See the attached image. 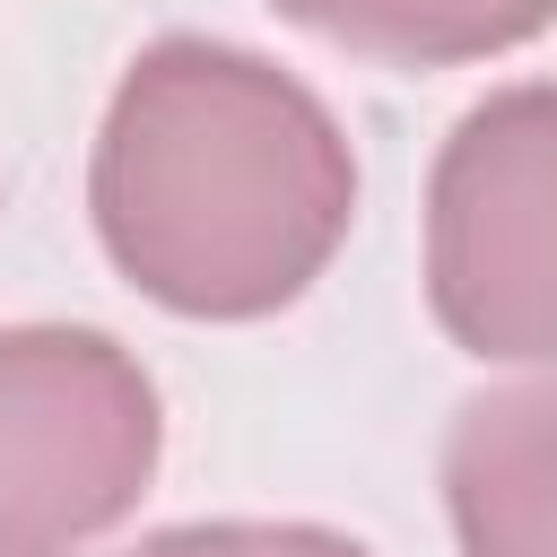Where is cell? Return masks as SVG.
<instances>
[{
    "label": "cell",
    "mask_w": 557,
    "mask_h": 557,
    "mask_svg": "<svg viewBox=\"0 0 557 557\" xmlns=\"http://www.w3.org/2000/svg\"><path fill=\"white\" fill-rule=\"evenodd\" d=\"M122 557H366V548L322 522H174Z\"/></svg>",
    "instance_id": "6"
},
{
    "label": "cell",
    "mask_w": 557,
    "mask_h": 557,
    "mask_svg": "<svg viewBox=\"0 0 557 557\" xmlns=\"http://www.w3.org/2000/svg\"><path fill=\"white\" fill-rule=\"evenodd\" d=\"M87 209L148 305L183 322H261L348 244L357 157L331 104L278 61L165 35L104 104Z\"/></svg>",
    "instance_id": "1"
},
{
    "label": "cell",
    "mask_w": 557,
    "mask_h": 557,
    "mask_svg": "<svg viewBox=\"0 0 557 557\" xmlns=\"http://www.w3.org/2000/svg\"><path fill=\"white\" fill-rule=\"evenodd\" d=\"M426 305L487 366H557V87L470 104L426 174Z\"/></svg>",
    "instance_id": "2"
},
{
    "label": "cell",
    "mask_w": 557,
    "mask_h": 557,
    "mask_svg": "<svg viewBox=\"0 0 557 557\" xmlns=\"http://www.w3.org/2000/svg\"><path fill=\"white\" fill-rule=\"evenodd\" d=\"M157 383L78 322L0 331V557H70L157 479Z\"/></svg>",
    "instance_id": "3"
},
{
    "label": "cell",
    "mask_w": 557,
    "mask_h": 557,
    "mask_svg": "<svg viewBox=\"0 0 557 557\" xmlns=\"http://www.w3.org/2000/svg\"><path fill=\"white\" fill-rule=\"evenodd\" d=\"M444 505L461 557H557V374L461 400Z\"/></svg>",
    "instance_id": "4"
},
{
    "label": "cell",
    "mask_w": 557,
    "mask_h": 557,
    "mask_svg": "<svg viewBox=\"0 0 557 557\" xmlns=\"http://www.w3.org/2000/svg\"><path fill=\"white\" fill-rule=\"evenodd\" d=\"M287 26L392 61V70H444V61H487L557 26V0H270Z\"/></svg>",
    "instance_id": "5"
}]
</instances>
